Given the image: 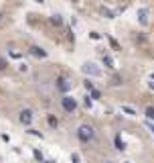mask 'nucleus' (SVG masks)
<instances>
[{"mask_svg": "<svg viewBox=\"0 0 154 163\" xmlns=\"http://www.w3.org/2000/svg\"><path fill=\"white\" fill-rule=\"evenodd\" d=\"M61 108L65 110L67 114H71V112H75L77 110V100L73 98V96H69V94H65L61 98Z\"/></svg>", "mask_w": 154, "mask_h": 163, "instance_id": "2", "label": "nucleus"}, {"mask_svg": "<svg viewBox=\"0 0 154 163\" xmlns=\"http://www.w3.org/2000/svg\"><path fill=\"white\" fill-rule=\"evenodd\" d=\"M85 106H87V108H91V98H89V96H85Z\"/></svg>", "mask_w": 154, "mask_h": 163, "instance_id": "24", "label": "nucleus"}, {"mask_svg": "<svg viewBox=\"0 0 154 163\" xmlns=\"http://www.w3.org/2000/svg\"><path fill=\"white\" fill-rule=\"evenodd\" d=\"M33 155H34V159H38V161H43V155H41V151H38V149H34V151H33Z\"/></svg>", "mask_w": 154, "mask_h": 163, "instance_id": "19", "label": "nucleus"}, {"mask_svg": "<svg viewBox=\"0 0 154 163\" xmlns=\"http://www.w3.org/2000/svg\"><path fill=\"white\" fill-rule=\"evenodd\" d=\"M47 124L51 127V129H57V127H59V120L55 118L53 114H49V116H47Z\"/></svg>", "mask_w": 154, "mask_h": 163, "instance_id": "11", "label": "nucleus"}, {"mask_svg": "<svg viewBox=\"0 0 154 163\" xmlns=\"http://www.w3.org/2000/svg\"><path fill=\"white\" fill-rule=\"evenodd\" d=\"M101 63L106 65V67H107V69H114V67H116V63H114V59H111L110 55H103V57H101Z\"/></svg>", "mask_w": 154, "mask_h": 163, "instance_id": "9", "label": "nucleus"}, {"mask_svg": "<svg viewBox=\"0 0 154 163\" xmlns=\"http://www.w3.org/2000/svg\"><path fill=\"white\" fill-rule=\"evenodd\" d=\"M8 53H10V57H14V59H20V53H18V51H14V49H10Z\"/></svg>", "mask_w": 154, "mask_h": 163, "instance_id": "20", "label": "nucleus"}, {"mask_svg": "<svg viewBox=\"0 0 154 163\" xmlns=\"http://www.w3.org/2000/svg\"><path fill=\"white\" fill-rule=\"evenodd\" d=\"M89 98H91V100H99L101 92H99V90H91V92H89Z\"/></svg>", "mask_w": 154, "mask_h": 163, "instance_id": "16", "label": "nucleus"}, {"mask_svg": "<svg viewBox=\"0 0 154 163\" xmlns=\"http://www.w3.org/2000/svg\"><path fill=\"white\" fill-rule=\"evenodd\" d=\"M110 84L111 86H122V84H124V78H122V75H111Z\"/></svg>", "mask_w": 154, "mask_h": 163, "instance_id": "13", "label": "nucleus"}, {"mask_svg": "<svg viewBox=\"0 0 154 163\" xmlns=\"http://www.w3.org/2000/svg\"><path fill=\"white\" fill-rule=\"evenodd\" d=\"M55 90H57V92H61V94L65 96L69 90H71V82H69V78H65V75H59V78L55 79Z\"/></svg>", "mask_w": 154, "mask_h": 163, "instance_id": "3", "label": "nucleus"}, {"mask_svg": "<svg viewBox=\"0 0 154 163\" xmlns=\"http://www.w3.org/2000/svg\"><path fill=\"white\" fill-rule=\"evenodd\" d=\"M126 163H130V161H126Z\"/></svg>", "mask_w": 154, "mask_h": 163, "instance_id": "31", "label": "nucleus"}, {"mask_svg": "<svg viewBox=\"0 0 154 163\" xmlns=\"http://www.w3.org/2000/svg\"><path fill=\"white\" fill-rule=\"evenodd\" d=\"M75 135H77V141H79V143L89 145V143H93V141H95V127H93V124H89V122H83V124H79V127H77Z\"/></svg>", "mask_w": 154, "mask_h": 163, "instance_id": "1", "label": "nucleus"}, {"mask_svg": "<svg viewBox=\"0 0 154 163\" xmlns=\"http://www.w3.org/2000/svg\"><path fill=\"white\" fill-rule=\"evenodd\" d=\"M146 127H148V129H150V133L154 135V124H152V122H146Z\"/></svg>", "mask_w": 154, "mask_h": 163, "instance_id": "27", "label": "nucleus"}, {"mask_svg": "<svg viewBox=\"0 0 154 163\" xmlns=\"http://www.w3.org/2000/svg\"><path fill=\"white\" fill-rule=\"evenodd\" d=\"M138 20L142 27L148 25V8H138Z\"/></svg>", "mask_w": 154, "mask_h": 163, "instance_id": "7", "label": "nucleus"}, {"mask_svg": "<svg viewBox=\"0 0 154 163\" xmlns=\"http://www.w3.org/2000/svg\"><path fill=\"white\" fill-rule=\"evenodd\" d=\"M33 118H34V114H33L30 108H24V110L18 112V122L24 124V127H30V124H33Z\"/></svg>", "mask_w": 154, "mask_h": 163, "instance_id": "5", "label": "nucleus"}, {"mask_svg": "<svg viewBox=\"0 0 154 163\" xmlns=\"http://www.w3.org/2000/svg\"><path fill=\"white\" fill-rule=\"evenodd\" d=\"M29 53H30V55H34V57H38V59H45V57H47V51L41 49V47H37V45H33V47H30Z\"/></svg>", "mask_w": 154, "mask_h": 163, "instance_id": "6", "label": "nucleus"}, {"mask_svg": "<svg viewBox=\"0 0 154 163\" xmlns=\"http://www.w3.org/2000/svg\"><path fill=\"white\" fill-rule=\"evenodd\" d=\"M148 86H150V90H154V82H150V84H148Z\"/></svg>", "mask_w": 154, "mask_h": 163, "instance_id": "28", "label": "nucleus"}, {"mask_svg": "<svg viewBox=\"0 0 154 163\" xmlns=\"http://www.w3.org/2000/svg\"><path fill=\"white\" fill-rule=\"evenodd\" d=\"M71 163H81V157H79V153H71Z\"/></svg>", "mask_w": 154, "mask_h": 163, "instance_id": "17", "label": "nucleus"}, {"mask_svg": "<svg viewBox=\"0 0 154 163\" xmlns=\"http://www.w3.org/2000/svg\"><path fill=\"white\" fill-rule=\"evenodd\" d=\"M83 86H85V88L89 90V92H91V90H95V88H93V84L89 82V79H85V82H83Z\"/></svg>", "mask_w": 154, "mask_h": 163, "instance_id": "21", "label": "nucleus"}, {"mask_svg": "<svg viewBox=\"0 0 154 163\" xmlns=\"http://www.w3.org/2000/svg\"><path fill=\"white\" fill-rule=\"evenodd\" d=\"M45 163H55V161H53V159H49V161H45Z\"/></svg>", "mask_w": 154, "mask_h": 163, "instance_id": "29", "label": "nucleus"}, {"mask_svg": "<svg viewBox=\"0 0 154 163\" xmlns=\"http://www.w3.org/2000/svg\"><path fill=\"white\" fill-rule=\"evenodd\" d=\"M122 112H126V114H130V116H136V110L132 108V106H126V104H124V106H122Z\"/></svg>", "mask_w": 154, "mask_h": 163, "instance_id": "15", "label": "nucleus"}, {"mask_svg": "<svg viewBox=\"0 0 154 163\" xmlns=\"http://www.w3.org/2000/svg\"><path fill=\"white\" fill-rule=\"evenodd\" d=\"M114 143H116V149H118V151H124V149H126V143L122 141L120 135H116V141H114Z\"/></svg>", "mask_w": 154, "mask_h": 163, "instance_id": "12", "label": "nucleus"}, {"mask_svg": "<svg viewBox=\"0 0 154 163\" xmlns=\"http://www.w3.org/2000/svg\"><path fill=\"white\" fill-rule=\"evenodd\" d=\"M136 43H146V37L144 35H136Z\"/></svg>", "mask_w": 154, "mask_h": 163, "instance_id": "22", "label": "nucleus"}, {"mask_svg": "<svg viewBox=\"0 0 154 163\" xmlns=\"http://www.w3.org/2000/svg\"><path fill=\"white\" fill-rule=\"evenodd\" d=\"M49 20H51V25H53V27H61L63 25V16L61 15H51Z\"/></svg>", "mask_w": 154, "mask_h": 163, "instance_id": "10", "label": "nucleus"}, {"mask_svg": "<svg viewBox=\"0 0 154 163\" xmlns=\"http://www.w3.org/2000/svg\"><path fill=\"white\" fill-rule=\"evenodd\" d=\"M144 114H146V118H148V122H152L154 120V106H148V108L144 110Z\"/></svg>", "mask_w": 154, "mask_h": 163, "instance_id": "14", "label": "nucleus"}, {"mask_svg": "<svg viewBox=\"0 0 154 163\" xmlns=\"http://www.w3.org/2000/svg\"><path fill=\"white\" fill-rule=\"evenodd\" d=\"M81 71L85 75H93V78H99V75H101V69L97 67L93 61H85V63L81 65Z\"/></svg>", "mask_w": 154, "mask_h": 163, "instance_id": "4", "label": "nucleus"}, {"mask_svg": "<svg viewBox=\"0 0 154 163\" xmlns=\"http://www.w3.org/2000/svg\"><path fill=\"white\" fill-rule=\"evenodd\" d=\"M150 78H152V82H154V74H152V75H150Z\"/></svg>", "mask_w": 154, "mask_h": 163, "instance_id": "30", "label": "nucleus"}, {"mask_svg": "<svg viewBox=\"0 0 154 163\" xmlns=\"http://www.w3.org/2000/svg\"><path fill=\"white\" fill-rule=\"evenodd\" d=\"M110 43H111V47H114L116 51H120V45H118V41H116V39H110Z\"/></svg>", "mask_w": 154, "mask_h": 163, "instance_id": "23", "label": "nucleus"}, {"mask_svg": "<svg viewBox=\"0 0 154 163\" xmlns=\"http://www.w3.org/2000/svg\"><path fill=\"white\" fill-rule=\"evenodd\" d=\"M26 133H29V135H34V137H38V139H43V133H38V131H34V129H29Z\"/></svg>", "mask_w": 154, "mask_h": 163, "instance_id": "18", "label": "nucleus"}, {"mask_svg": "<svg viewBox=\"0 0 154 163\" xmlns=\"http://www.w3.org/2000/svg\"><path fill=\"white\" fill-rule=\"evenodd\" d=\"M99 15L106 16V19H116V12H114V10H110L107 6H99Z\"/></svg>", "mask_w": 154, "mask_h": 163, "instance_id": "8", "label": "nucleus"}, {"mask_svg": "<svg viewBox=\"0 0 154 163\" xmlns=\"http://www.w3.org/2000/svg\"><path fill=\"white\" fill-rule=\"evenodd\" d=\"M89 37H91V39H101L99 33H89Z\"/></svg>", "mask_w": 154, "mask_h": 163, "instance_id": "25", "label": "nucleus"}, {"mask_svg": "<svg viewBox=\"0 0 154 163\" xmlns=\"http://www.w3.org/2000/svg\"><path fill=\"white\" fill-rule=\"evenodd\" d=\"M6 67H8V63L4 59H0V69H6Z\"/></svg>", "mask_w": 154, "mask_h": 163, "instance_id": "26", "label": "nucleus"}]
</instances>
